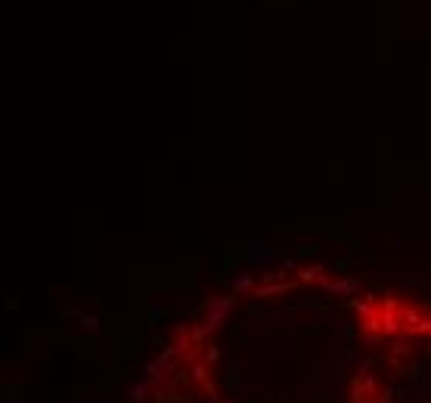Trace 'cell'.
<instances>
[{"label": "cell", "mask_w": 431, "mask_h": 403, "mask_svg": "<svg viewBox=\"0 0 431 403\" xmlns=\"http://www.w3.org/2000/svg\"><path fill=\"white\" fill-rule=\"evenodd\" d=\"M152 388V382H140V385H134V400H146V391Z\"/></svg>", "instance_id": "cell-1"}, {"label": "cell", "mask_w": 431, "mask_h": 403, "mask_svg": "<svg viewBox=\"0 0 431 403\" xmlns=\"http://www.w3.org/2000/svg\"><path fill=\"white\" fill-rule=\"evenodd\" d=\"M391 397H394V391H385V394H379V397H376V403H394Z\"/></svg>", "instance_id": "cell-2"}, {"label": "cell", "mask_w": 431, "mask_h": 403, "mask_svg": "<svg viewBox=\"0 0 431 403\" xmlns=\"http://www.w3.org/2000/svg\"><path fill=\"white\" fill-rule=\"evenodd\" d=\"M220 403H230V400H220Z\"/></svg>", "instance_id": "cell-3"}]
</instances>
